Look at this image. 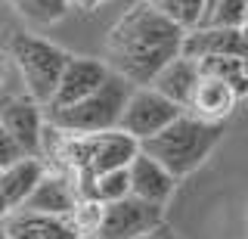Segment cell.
I'll use <instances>...</instances> for the list:
<instances>
[{"label":"cell","instance_id":"cell-4","mask_svg":"<svg viewBox=\"0 0 248 239\" xmlns=\"http://www.w3.org/2000/svg\"><path fill=\"white\" fill-rule=\"evenodd\" d=\"M6 56L19 68L22 81H25V94H31L46 109L53 103V96H56V87L62 81V72H65L72 53L62 50L59 44L46 41V37L13 32L10 41H6Z\"/></svg>","mask_w":248,"mask_h":239},{"label":"cell","instance_id":"cell-1","mask_svg":"<svg viewBox=\"0 0 248 239\" xmlns=\"http://www.w3.org/2000/svg\"><path fill=\"white\" fill-rule=\"evenodd\" d=\"M186 28L158 13L152 3H137L108 28L106 63L134 87H152L158 72L183 56Z\"/></svg>","mask_w":248,"mask_h":239},{"label":"cell","instance_id":"cell-9","mask_svg":"<svg viewBox=\"0 0 248 239\" xmlns=\"http://www.w3.org/2000/svg\"><path fill=\"white\" fill-rule=\"evenodd\" d=\"M81 205L78 190L72 183V177L59 168H50L44 174V180L34 187V192L28 196V202L19 211H34V214H56V218H72Z\"/></svg>","mask_w":248,"mask_h":239},{"label":"cell","instance_id":"cell-29","mask_svg":"<svg viewBox=\"0 0 248 239\" xmlns=\"http://www.w3.org/2000/svg\"><path fill=\"white\" fill-rule=\"evenodd\" d=\"M208 3H211V0H208Z\"/></svg>","mask_w":248,"mask_h":239},{"label":"cell","instance_id":"cell-18","mask_svg":"<svg viewBox=\"0 0 248 239\" xmlns=\"http://www.w3.org/2000/svg\"><path fill=\"white\" fill-rule=\"evenodd\" d=\"M6 3H10V10H16L25 22L53 25V22L68 16V10L75 6V0H6Z\"/></svg>","mask_w":248,"mask_h":239},{"label":"cell","instance_id":"cell-17","mask_svg":"<svg viewBox=\"0 0 248 239\" xmlns=\"http://www.w3.org/2000/svg\"><path fill=\"white\" fill-rule=\"evenodd\" d=\"M134 196L130 192V168H118V171H106L99 177H93V183L87 187L81 202H103V205H112V202H121V199Z\"/></svg>","mask_w":248,"mask_h":239},{"label":"cell","instance_id":"cell-15","mask_svg":"<svg viewBox=\"0 0 248 239\" xmlns=\"http://www.w3.org/2000/svg\"><path fill=\"white\" fill-rule=\"evenodd\" d=\"M46 171H50L46 161L37 159V156H25V159L16 161V165H10V168L0 171V187H3L6 199H10L13 211H19V208L28 202V196L34 192L37 183L44 180Z\"/></svg>","mask_w":248,"mask_h":239},{"label":"cell","instance_id":"cell-14","mask_svg":"<svg viewBox=\"0 0 248 239\" xmlns=\"http://www.w3.org/2000/svg\"><path fill=\"white\" fill-rule=\"evenodd\" d=\"M239 99L242 96H239L230 84H223L217 78H202L199 87H196V96H192V103H189V112L199 115V118H205V121L223 125V121L236 112Z\"/></svg>","mask_w":248,"mask_h":239},{"label":"cell","instance_id":"cell-16","mask_svg":"<svg viewBox=\"0 0 248 239\" xmlns=\"http://www.w3.org/2000/svg\"><path fill=\"white\" fill-rule=\"evenodd\" d=\"M202 78H217L230 84L239 96H248V59L245 56H205L199 59Z\"/></svg>","mask_w":248,"mask_h":239},{"label":"cell","instance_id":"cell-7","mask_svg":"<svg viewBox=\"0 0 248 239\" xmlns=\"http://www.w3.org/2000/svg\"><path fill=\"white\" fill-rule=\"evenodd\" d=\"M0 121L16 137L25 156L41 159L44 130H46V109L31 94H6L0 96Z\"/></svg>","mask_w":248,"mask_h":239},{"label":"cell","instance_id":"cell-13","mask_svg":"<svg viewBox=\"0 0 248 239\" xmlns=\"http://www.w3.org/2000/svg\"><path fill=\"white\" fill-rule=\"evenodd\" d=\"M199 81H202L199 59L177 56L170 65H165L158 72V78L152 81V87L158 90V94H165L170 103H177L183 112H189V103H192V96H196Z\"/></svg>","mask_w":248,"mask_h":239},{"label":"cell","instance_id":"cell-27","mask_svg":"<svg viewBox=\"0 0 248 239\" xmlns=\"http://www.w3.org/2000/svg\"><path fill=\"white\" fill-rule=\"evenodd\" d=\"M81 239H99V236H96V233H84Z\"/></svg>","mask_w":248,"mask_h":239},{"label":"cell","instance_id":"cell-8","mask_svg":"<svg viewBox=\"0 0 248 239\" xmlns=\"http://www.w3.org/2000/svg\"><path fill=\"white\" fill-rule=\"evenodd\" d=\"M112 68H108L106 59H93V56H72L62 72V81L56 87V96L46 109H65V106H75L81 99H87L90 94H96L99 87L108 81Z\"/></svg>","mask_w":248,"mask_h":239},{"label":"cell","instance_id":"cell-28","mask_svg":"<svg viewBox=\"0 0 248 239\" xmlns=\"http://www.w3.org/2000/svg\"><path fill=\"white\" fill-rule=\"evenodd\" d=\"M245 34H248V25H245Z\"/></svg>","mask_w":248,"mask_h":239},{"label":"cell","instance_id":"cell-25","mask_svg":"<svg viewBox=\"0 0 248 239\" xmlns=\"http://www.w3.org/2000/svg\"><path fill=\"white\" fill-rule=\"evenodd\" d=\"M6 59H10L6 50H0V84H3V75H6Z\"/></svg>","mask_w":248,"mask_h":239},{"label":"cell","instance_id":"cell-21","mask_svg":"<svg viewBox=\"0 0 248 239\" xmlns=\"http://www.w3.org/2000/svg\"><path fill=\"white\" fill-rule=\"evenodd\" d=\"M19 159H25V152H22V146L16 143V137L3 127V121H0V171L16 165Z\"/></svg>","mask_w":248,"mask_h":239},{"label":"cell","instance_id":"cell-19","mask_svg":"<svg viewBox=\"0 0 248 239\" xmlns=\"http://www.w3.org/2000/svg\"><path fill=\"white\" fill-rule=\"evenodd\" d=\"M158 13H165L168 19H174L180 28L192 32L205 22V13H208V0H149Z\"/></svg>","mask_w":248,"mask_h":239},{"label":"cell","instance_id":"cell-2","mask_svg":"<svg viewBox=\"0 0 248 239\" xmlns=\"http://www.w3.org/2000/svg\"><path fill=\"white\" fill-rule=\"evenodd\" d=\"M220 137H223V125L205 121L192 112H183L180 118L170 127H165L158 137L140 143V149H143L146 156L158 159L177 180H183V177H189L192 171H199L208 161V156L214 152V146L220 143Z\"/></svg>","mask_w":248,"mask_h":239},{"label":"cell","instance_id":"cell-24","mask_svg":"<svg viewBox=\"0 0 248 239\" xmlns=\"http://www.w3.org/2000/svg\"><path fill=\"white\" fill-rule=\"evenodd\" d=\"M143 239H177V236H170V230L158 227V230H152V233H149V236H143Z\"/></svg>","mask_w":248,"mask_h":239},{"label":"cell","instance_id":"cell-26","mask_svg":"<svg viewBox=\"0 0 248 239\" xmlns=\"http://www.w3.org/2000/svg\"><path fill=\"white\" fill-rule=\"evenodd\" d=\"M6 6H10V3H6V0H0V32H3V25H6V16H3Z\"/></svg>","mask_w":248,"mask_h":239},{"label":"cell","instance_id":"cell-12","mask_svg":"<svg viewBox=\"0 0 248 239\" xmlns=\"http://www.w3.org/2000/svg\"><path fill=\"white\" fill-rule=\"evenodd\" d=\"M174 190H177V177L170 174L158 159L140 152V156L130 161V192H134L137 199L165 205L168 199L174 196Z\"/></svg>","mask_w":248,"mask_h":239},{"label":"cell","instance_id":"cell-5","mask_svg":"<svg viewBox=\"0 0 248 239\" xmlns=\"http://www.w3.org/2000/svg\"><path fill=\"white\" fill-rule=\"evenodd\" d=\"M180 115H183L180 106L170 103L155 87H134L127 106H124V115H121V130L137 137L140 143H146L152 137H158L165 127H170Z\"/></svg>","mask_w":248,"mask_h":239},{"label":"cell","instance_id":"cell-6","mask_svg":"<svg viewBox=\"0 0 248 239\" xmlns=\"http://www.w3.org/2000/svg\"><path fill=\"white\" fill-rule=\"evenodd\" d=\"M158 227H165V205L127 196L121 202L106 205L96 236L99 239H143Z\"/></svg>","mask_w":248,"mask_h":239},{"label":"cell","instance_id":"cell-23","mask_svg":"<svg viewBox=\"0 0 248 239\" xmlns=\"http://www.w3.org/2000/svg\"><path fill=\"white\" fill-rule=\"evenodd\" d=\"M103 3V0H75V6L78 10H84V13H90V10H96V6Z\"/></svg>","mask_w":248,"mask_h":239},{"label":"cell","instance_id":"cell-11","mask_svg":"<svg viewBox=\"0 0 248 239\" xmlns=\"http://www.w3.org/2000/svg\"><path fill=\"white\" fill-rule=\"evenodd\" d=\"M183 56L205 59V56H245L248 59V34L242 28H192L186 32Z\"/></svg>","mask_w":248,"mask_h":239},{"label":"cell","instance_id":"cell-3","mask_svg":"<svg viewBox=\"0 0 248 239\" xmlns=\"http://www.w3.org/2000/svg\"><path fill=\"white\" fill-rule=\"evenodd\" d=\"M130 94H134V84L112 72L108 81L96 94H90L87 99H81V103H75V106H65V109H46V121L56 130L72 134V137L118 130Z\"/></svg>","mask_w":248,"mask_h":239},{"label":"cell","instance_id":"cell-22","mask_svg":"<svg viewBox=\"0 0 248 239\" xmlns=\"http://www.w3.org/2000/svg\"><path fill=\"white\" fill-rule=\"evenodd\" d=\"M10 214H13V205H10V199H6L3 187H0V221H6Z\"/></svg>","mask_w":248,"mask_h":239},{"label":"cell","instance_id":"cell-10","mask_svg":"<svg viewBox=\"0 0 248 239\" xmlns=\"http://www.w3.org/2000/svg\"><path fill=\"white\" fill-rule=\"evenodd\" d=\"M81 236L84 233L75 223V218L13 211L3 221V239H81Z\"/></svg>","mask_w":248,"mask_h":239},{"label":"cell","instance_id":"cell-20","mask_svg":"<svg viewBox=\"0 0 248 239\" xmlns=\"http://www.w3.org/2000/svg\"><path fill=\"white\" fill-rule=\"evenodd\" d=\"M202 25H208V28H242L245 32V25H248V0H211Z\"/></svg>","mask_w":248,"mask_h":239}]
</instances>
